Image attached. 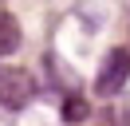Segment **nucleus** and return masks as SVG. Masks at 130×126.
Masks as SVG:
<instances>
[{
	"instance_id": "1",
	"label": "nucleus",
	"mask_w": 130,
	"mask_h": 126,
	"mask_svg": "<svg viewBox=\"0 0 130 126\" xmlns=\"http://www.w3.org/2000/svg\"><path fill=\"white\" fill-rule=\"evenodd\" d=\"M36 94V79L24 67H12V63H0V106L8 110H24Z\"/></svg>"
},
{
	"instance_id": "3",
	"label": "nucleus",
	"mask_w": 130,
	"mask_h": 126,
	"mask_svg": "<svg viewBox=\"0 0 130 126\" xmlns=\"http://www.w3.org/2000/svg\"><path fill=\"white\" fill-rule=\"evenodd\" d=\"M20 47V32H16V20L0 12V55H8Z\"/></svg>"
},
{
	"instance_id": "4",
	"label": "nucleus",
	"mask_w": 130,
	"mask_h": 126,
	"mask_svg": "<svg viewBox=\"0 0 130 126\" xmlns=\"http://www.w3.org/2000/svg\"><path fill=\"white\" fill-rule=\"evenodd\" d=\"M63 114L71 118V122H79V118H87V102H83V99H67V106H63Z\"/></svg>"
},
{
	"instance_id": "2",
	"label": "nucleus",
	"mask_w": 130,
	"mask_h": 126,
	"mask_svg": "<svg viewBox=\"0 0 130 126\" xmlns=\"http://www.w3.org/2000/svg\"><path fill=\"white\" fill-rule=\"evenodd\" d=\"M126 79H130V51L118 47V51L106 55L103 71H99V79H95V91H99V94H118Z\"/></svg>"
}]
</instances>
